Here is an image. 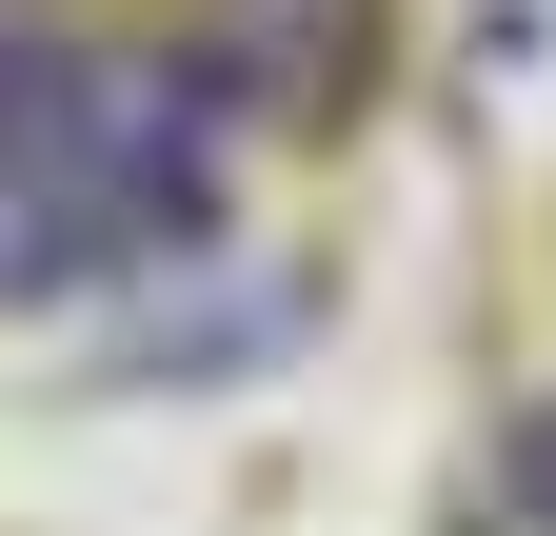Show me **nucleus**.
<instances>
[{"label": "nucleus", "mask_w": 556, "mask_h": 536, "mask_svg": "<svg viewBox=\"0 0 556 536\" xmlns=\"http://www.w3.org/2000/svg\"><path fill=\"white\" fill-rule=\"evenodd\" d=\"M199 239H219V100L179 60L0 21V298H80Z\"/></svg>", "instance_id": "f257e3e1"}, {"label": "nucleus", "mask_w": 556, "mask_h": 536, "mask_svg": "<svg viewBox=\"0 0 556 536\" xmlns=\"http://www.w3.org/2000/svg\"><path fill=\"white\" fill-rule=\"evenodd\" d=\"M517 477H536V516H556V418H536V437H517Z\"/></svg>", "instance_id": "f03ea898"}]
</instances>
